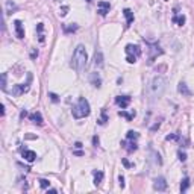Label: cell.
Segmentation results:
<instances>
[{
    "label": "cell",
    "instance_id": "cell-1",
    "mask_svg": "<svg viewBox=\"0 0 194 194\" xmlns=\"http://www.w3.org/2000/svg\"><path fill=\"white\" fill-rule=\"evenodd\" d=\"M167 88V79L164 76H155L147 85V99L150 102H155L162 97V94Z\"/></svg>",
    "mask_w": 194,
    "mask_h": 194
},
{
    "label": "cell",
    "instance_id": "cell-2",
    "mask_svg": "<svg viewBox=\"0 0 194 194\" xmlns=\"http://www.w3.org/2000/svg\"><path fill=\"white\" fill-rule=\"evenodd\" d=\"M87 62H88V53H87V49L83 44H78L74 52H73V56H71V69L76 70L78 73H82L85 67H87Z\"/></svg>",
    "mask_w": 194,
    "mask_h": 194
},
{
    "label": "cell",
    "instance_id": "cell-3",
    "mask_svg": "<svg viewBox=\"0 0 194 194\" xmlns=\"http://www.w3.org/2000/svg\"><path fill=\"white\" fill-rule=\"evenodd\" d=\"M90 112H91V106H90V102L85 97H80L79 100L76 102V105L73 106V109H71V114H73V117L76 120L88 117Z\"/></svg>",
    "mask_w": 194,
    "mask_h": 194
},
{
    "label": "cell",
    "instance_id": "cell-4",
    "mask_svg": "<svg viewBox=\"0 0 194 194\" xmlns=\"http://www.w3.org/2000/svg\"><path fill=\"white\" fill-rule=\"evenodd\" d=\"M126 55H127V62H130V64H134V62H137V59L141 56V49L138 46H134V44H127L126 46Z\"/></svg>",
    "mask_w": 194,
    "mask_h": 194
},
{
    "label": "cell",
    "instance_id": "cell-5",
    "mask_svg": "<svg viewBox=\"0 0 194 194\" xmlns=\"http://www.w3.org/2000/svg\"><path fill=\"white\" fill-rule=\"evenodd\" d=\"M165 188H167V182H165L164 177H156L153 181V190H156V191H165Z\"/></svg>",
    "mask_w": 194,
    "mask_h": 194
},
{
    "label": "cell",
    "instance_id": "cell-6",
    "mask_svg": "<svg viewBox=\"0 0 194 194\" xmlns=\"http://www.w3.org/2000/svg\"><path fill=\"white\" fill-rule=\"evenodd\" d=\"M115 103L121 108V109H125L129 106V103H130V97L129 96H118V97H115Z\"/></svg>",
    "mask_w": 194,
    "mask_h": 194
},
{
    "label": "cell",
    "instance_id": "cell-7",
    "mask_svg": "<svg viewBox=\"0 0 194 194\" xmlns=\"http://www.w3.org/2000/svg\"><path fill=\"white\" fill-rule=\"evenodd\" d=\"M31 80L27 82V83H21V85H15V88H14V94L15 96H20V94H23V92H26V91H29V88H31Z\"/></svg>",
    "mask_w": 194,
    "mask_h": 194
},
{
    "label": "cell",
    "instance_id": "cell-8",
    "mask_svg": "<svg viewBox=\"0 0 194 194\" xmlns=\"http://www.w3.org/2000/svg\"><path fill=\"white\" fill-rule=\"evenodd\" d=\"M111 9V5L108 3V2H99V5H97V12L100 14V15H106L108 12Z\"/></svg>",
    "mask_w": 194,
    "mask_h": 194
},
{
    "label": "cell",
    "instance_id": "cell-9",
    "mask_svg": "<svg viewBox=\"0 0 194 194\" xmlns=\"http://www.w3.org/2000/svg\"><path fill=\"white\" fill-rule=\"evenodd\" d=\"M14 27H15V34H17V38H24V29H23V24L20 20H17L15 23H14Z\"/></svg>",
    "mask_w": 194,
    "mask_h": 194
},
{
    "label": "cell",
    "instance_id": "cell-10",
    "mask_svg": "<svg viewBox=\"0 0 194 194\" xmlns=\"http://www.w3.org/2000/svg\"><path fill=\"white\" fill-rule=\"evenodd\" d=\"M21 155H23V158L27 161V162H34V161L36 159V153H35L34 150H23Z\"/></svg>",
    "mask_w": 194,
    "mask_h": 194
},
{
    "label": "cell",
    "instance_id": "cell-11",
    "mask_svg": "<svg viewBox=\"0 0 194 194\" xmlns=\"http://www.w3.org/2000/svg\"><path fill=\"white\" fill-rule=\"evenodd\" d=\"M90 80H91L92 87H96V88H100V85H102V78L99 76V73H92L91 78H90Z\"/></svg>",
    "mask_w": 194,
    "mask_h": 194
},
{
    "label": "cell",
    "instance_id": "cell-12",
    "mask_svg": "<svg viewBox=\"0 0 194 194\" xmlns=\"http://www.w3.org/2000/svg\"><path fill=\"white\" fill-rule=\"evenodd\" d=\"M94 65L97 69H102L103 67V55L102 52H96V56H94Z\"/></svg>",
    "mask_w": 194,
    "mask_h": 194
},
{
    "label": "cell",
    "instance_id": "cell-13",
    "mask_svg": "<svg viewBox=\"0 0 194 194\" xmlns=\"http://www.w3.org/2000/svg\"><path fill=\"white\" fill-rule=\"evenodd\" d=\"M177 91L181 92L182 96H187V97H188V96H191V91L188 90L187 83H183V82H181V83H179V87H177Z\"/></svg>",
    "mask_w": 194,
    "mask_h": 194
},
{
    "label": "cell",
    "instance_id": "cell-14",
    "mask_svg": "<svg viewBox=\"0 0 194 194\" xmlns=\"http://www.w3.org/2000/svg\"><path fill=\"white\" fill-rule=\"evenodd\" d=\"M31 120L34 121L35 125H43V115L40 114V112H34V114L31 115Z\"/></svg>",
    "mask_w": 194,
    "mask_h": 194
},
{
    "label": "cell",
    "instance_id": "cell-15",
    "mask_svg": "<svg viewBox=\"0 0 194 194\" xmlns=\"http://www.w3.org/2000/svg\"><path fill=\"white\" fill-rule=\"evenodd\" d=\"M125 17H126L127 26H130V24L134 23V12L130 11V9H125Z\"/></svg>",
    "mask_w": 194,
    "mask_h": 194
},
{
    "label": "cell",
    "instance_id": "cell-16",
    "mask_svg": "<svg viewBox=\"0 0 194 194\" xmlns=\"http://www.w3.org/2000/svg\"><path fill=\"white\" fill-rule=\"evenodd\" d=\"M103 181V171H94V183L100 185Z\"/></svg>",
    "mask_w": 194,
    "mask_h": 194
},
{
    "label": "cell",
    "instance_id": "cell-17",
    "mask_svg": "<svg viewBox=\"0 0 194 194\" xmlns=\"http://www.w3.org/2000/svg\"><path fill=\"white\" fill-rule=\"evenodd\" d=\"M14 11H17V5L12 3L11 0H8V2H6V12L11 14V12H14Z\"/></svg>",
    "mask_w": 194,
    "mask_h": 194
},
{
    "label": "cell",
    "instance_id": "cell-18",
    "mask_svg": "<svg viewBox=\"0 0 194 194\" xmlns=\"http://www.w3.org/2000/svg\"><path fill=\"white\" fill-rule=\"evenodd\" d=\"M173 21L177 23L179 26H183V24H185V15H174V17H173Z\"/></svg>",
    "mask_w": 194,
    "mask_h": 194
},
{
    "label": "cell",
    "instance_id": "cell-19",
    "mask_svg": "<svg viewBox=\"0 0 194 194\" xmlns=\"http://www.w3.org/2000/svg\"><path fill=\"white\" fill-rule=\"evenodd\" d=\"M188 187H190V179H188V177H183L182 183H181V191L185 193V191L188 190Z\"/></svg>",
    "mask_w": 194,
    "mask_h": 194
},
{
    "label": "cell",
    "instance_id": "cell-20",
    "mask_svg": "<svg viewBox=\"0 0 194 194\" xmlns=\"http://www.w3.org/2000/svg\"><path fill=\"white\" fill-rule=\"evenodd\" d=\"M64 31L69 34V32H74L78 31V24H73V26H64Z\"/></svg>",
    "mask_w": 194,
    "mask_h": 194
},
{
    "label": "cell",
    "instance_id": "cell-21",
    "mask_svg": "<svg viewBox=\"0 0 194 194\" xmlns=\"http://www.w3.org/2000/svg\"><path fill=\"white\" fill-rule=\"evenodd\" d=\"M137 138H138L137 132H134V130H129V132H127V140H137Z\"/></svg>",
    "mask_w": 194,
    "mask_h": 194
},
{
    "label": "cell",
    "instance_id": "cell-22",
    "mask_svg": "<svg viewBox=\"0 0 194 194\" xmlns=\"http://www.w3.org/2000/svg\"><path fill=\"white\" fill-rule=\"evenodd\" d=\"M2 90L6 91V73L2 74Z\"/></svg>",
    "mask_w": 194,
    "mask_h": 194
},
{
    "label": "cell",
    "instance_id": "cell-23",
    "mask_svg": "<svg viewBox=\"0 0 194 194\" xmlns=\"http://www.w3.org/2000/svg\"><path fill=\"white\" fill-rule=\"evenodd\" d=\"M40 185H41V188H49V187H50V182L46 181V179H41V181H40Z\"/></svg>",
    "mask_w": 194,
    "mask_h": 194
},
{
    "label": "cell",
    "instance_id": "cell-24",
    "mask_svg": "<svg viewBox=\"0 0 194 194\" xmlns=\"http://www.w3.org/2000/svg\"><path fill=\"white\" fill-rule=\"evenodd\" d=\"M120 115H123V117H126L127 120H130V118H134V115H135V112H134V114H126L125 111H120Z\"/></svg>",
    "mask_w": 194,
    "mask_h": 194
},
{
    "label": "cell",
    "instance_id": "cell-25",
    "mask_svg": "<svg viewBox=\"0 0 194 194\" xmlns=\"http://www.w3.org/2000/svg\"><path fill=\"white\" fill-rule=\"evenodd\" d=\"M179 159L182 161V162H183V161H185V159H187V155H185L183 152H179Z\"/></svg>",
    "mask_w": 194,
    "mask_h": 194
},
{
    "label": "cell",
    "instance_id": "cell-26",
    "mask_svg": "<svg viewBox=\"0 0 194 194\" xmlns=\"http://www.w3.org/2000/svg\"><path fill=\"white\" fill-rule=\"evenodd\" d=\"M118 181H120V187L123 188V187H125V177H123V176H120V177H118Z\"/></svg>",
    "mask_w": 194,
    "mask_h": 194
},
{
    "label": "cell",
    "instance_id": "cell-27",
    "mask_svg": "<svg viewBox=\"0 0 194 194\" xmlns=\"http://www.w3.org/2000/svg\"><path fill=\"white\" fill-rule=\"evenodd\" d=\"M49 96L52 97V100H53V102H58V97H56V94H53V92H50Z\"/></svg>",
    "mask_w": 194,
    "mask_h": 194
},
{
    "label": "cell",
    "instance_id": "cell-28",
    "mask_svg": "<svg viewBox=\"0 0 194 194\" xmlns=\"http://www.w3.org/2000/svg\"><path fill=\"white\" fill-rule=\"evenodd\" d=\"M67 9H69V8H67V6H65V8H62V12H61V15H62V17H64V15H65V14H67Z\"/></svg>",
    "mask_w": 194,
    "mask_h": 194
},
{
    "label": "cell",
    "instance_id": "cell-29",
    "mask_svg": "<svg viewBox=\"0 0 194 194\" xmlns=\"http://www.w3.org/2000/svg\"><path fill=\"white\" fill-rule=\"evenodd\" d=\"M74 147H76V149H80V147H82V144H80V143H76V144H74Z\"/></svg>",
    "mask_w": 194,
    "mask_h": 194
},
{
    "label": "cell",
    "instance_id": "cell-30",
    "mask_svg": "<svg viewBox=\"0 0 194 194\" xmlns=\"http://www.w3.org/2000/svg\"><path fill=\"white\" fill-rule=\"evenodd\" d=\"M87 2H90V3H91V2H92V0H87Z\"/></svg>",
    "mask_w": 194,
    "mask_h": 194
}]
</instances>
